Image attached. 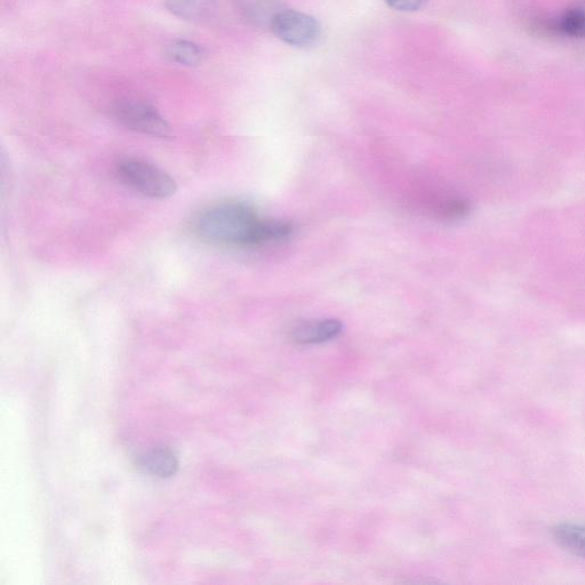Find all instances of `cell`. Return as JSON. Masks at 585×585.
I'll list each match as a JSON object with an SVG mask.
<instances>
[{"label": "cell", "mask_w": 585, "mask_h": 585, "mask_svg": "<svg viewBox=\"0 0 585 585\" xmlns=\"http://www.w3.org/2000/svg\"><path fill=\"white\" fill-rule=\"evenodd\" d=\"M547 29L559 36L585 38V0H578L565 8L547 24Z\"/></svg>", "instance_id": "obj_6"}, {"label": "cell", "mask_w": 585, "mask_h": 585, "mask_svg": "<svg viewBox=\"0 0 585 585\" xmlns=\"http://www.w3.org/2000/svg\"><path fill=\"white\" fill-rule=\"evenodd\" d=\"M165 6L178 18L192 22L210 20L218 10L216 0H165Z\"/></svg>", "instance_id": "obj_7"}, {"label": "cell", "mask_w": 585, "mask_h": 585, "mask_svg": "<svg viewBox=\"0 0 585 585\" xmlns=\"http://www.w3.org/2000/svg\"><path fill=\"white\" fill-rule=\"evenodd\" d=\"M391 8L398 12H416L428 3V0H386Z\"/></svg>", "instance_id": "obj_12"}, {"label": "cell", "mask_w": 585, "mask_h": 585, "mask_svg": "<svg viewBox=\"0 0 585 585\" xmlns=\"http://www.w3.org/2000/svg\"><path fill=\"white\" fill-rule=\"evenodd\" d=\"M120 182L138 194L152 198L165 199L175 195L178 184L162 168L140 159H126L117 166Z\"/></svg>", "instance_id": "obj_2"}, {"label": "cell", "mask_w": 585, "mask_h": 585, "mask_svg": "<svg viewBox=\"0 0 585 585\" xmlns=\"http://www.w3.org/2000/svg\"><path fill=\"white\" fill-rule=\"evenodd\" d=\"M471 206L466 199L448 200L442 208H440V215L446 220H461L466 218L470 213Z\"/></svg>", "instance_id": "obj_11"}, {"label": "cell", "mask_w": 585, "mask_h": 585, "mask_svg": "<svg viewBox=\"0 0 585 585\" xmlns=\"http://www.w3.org/2000/svg\"><path fill=\"white\" fill-rule=\"evenodd\" d=\"M197 235L208 243L235 246L278 242L292 235L293 224L283 220H264L250 205L227 203L200 215Z\"/></svg>", "instance_id": "obj_1"}, {"label": "cell", "mask_w": 585, "mask_h": 585, "mask_svg": "<svg viewBox=\"0 0 585 585\" xmlns=\"http://www.w3.org/2000/svg\"><path fill=\"white\" fill-rule=\"evenodd\" d=\"M551 535L559 547L585 559V524H558L552 528Z\"/></svg>", "instance_id": "obj_9"}, {"label": "cell", "mask_w": 585, "mask_h": 585, "mask_svg": "<svg viewBox=\"0 0 585 585\" xmlns=\"http://www.w3.org/2000/svg\"><path fill=\"white\" fill-rule=\"evenodd\" d=\"M136 467L144 474L158 478L173 477L179 469V461L170 448L157 447L136 459Z\"/></svg>", "instance_id": "obj_5"}, {"label": "cell", "mask_w": 585, "mask_h": 585, "mask_svg": "<svg viewBox=\"0 0 585 585\" xmlns=\"http://www.w3.org/2000/svg\"><path fill=\"white\" fill-rule=\"evenodd\" d=\"M114 114L118 122L128 130L163 139L171 135L170 125L149 103L136 100L119 101L115 106Z\"/></svg>", "instance_id": "obj_4"}, {"label": "cell", "mask_w": 585, "mask_h": 585, "mask_svg": "<svg viewBox=\"0 0 585 585\" xmlns=\"http://www.w3.org/2000/svg\"><path fill=\"white\" fill-rule=\"evenodd\" d=\"M341 332L342 323L338 319H326L302 325L294 330L292 336L299 344H319L336 338Z\"/></svg>", "instance_id": "obj_8"}, {"label": "cell", "mask_w": 585, "mask_h": 585, "mask_svg": "<svg viewBox=\"0 0 585 585\" xmlns=\"http://www.w3.org/2000/svg\"><path fill=\"white\" fill-rule=\"evenodd\" d=\"M269 26L279 40L293 47L315 46L322 37V26L314 16L299 11H278Z\"/></svg>", "instance_id": "obj_3"}, {"label": "cell", "mask_w": 585, "mask_h": 585, "mask_svg": "<svg viewBox=\"0 0 585 585\" xmlns=\"http://www.w3.org/2000/svg\"><path fill=\"white\" fill-rule=\"evenodd\" d=\"M166 54L173 62L182 66L196 67L204 60V50L189 40L176 39L166 47Z\"/></svg>", "instance_id": "obj_10"}]
</instances>
